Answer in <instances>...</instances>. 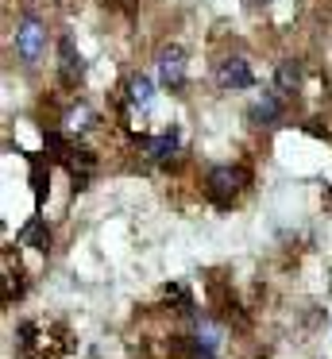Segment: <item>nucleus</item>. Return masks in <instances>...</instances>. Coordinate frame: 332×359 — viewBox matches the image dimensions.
<instances>
[{"mask_svg": "<svg viewBox=\"0 0 332 359\" xmlns=\"http://www.w3.org/2000/svg\"><path fill=\"white\" fill-rule=\"evenodd\" d=\"M20 243H31L35 251H46V243H51V236H46V228H43V217H31V224L20 232Z\"/></svg>", "mask_w": 332, "mask_h": 359, "instance_id": "9d476101", "label": "nucleus"}, {"mask_svg": "<svg viewBox=\"0 0 332 359\" xmlns=\"http://www.w3.org/2000/svg\"><path fill=\"white\" fill-rule=\"evenodd\" d=\"M298 86H301V66L293 62V58H282L278 70H274V93L278 97H290Z\"/></svg>", "mask_w": 332, "mask_h": 359, "instance_id": "6e6552de", "label": "nucleus"}, {"mask_svg": "<svg viewBox=\"0 0 332 359\" xmlns=\"http://www.w3.org/2000/svg\"><path fill=\"white\" fill-rule=\"evenodd\" d=\"M278 116H282V104H278V93H267L263 101H255V109H251V120H255V124H274Z\"/></svg>", "mask_w": 332, "mask_h": 359, "instance_id": "1a4fd4ad", "label": "nucleus"}, {"mask_svg": "<svg viewBox=\"0 0 332 359\" xmlns=\"http://www.w3.org/2000/svg\"><path fill=\"white\" fill-rule=\"evenodd\" d=\"M178 132H162V135H143L139 140V151H143L151 163H166V158H174L178 155Z\"/></svg>", "mask_w": 332, "mask_h": 359, "instance_id": "39448f33", "label": "nucleus"}, {"mask_svg": "<svg viewBox=\"0 0 332 359\" xmlns=\"http://www.w3.org/2000/svg\"><path fill=\"white\" fill-rule=\"evenodd\" d=\"M216 86H220L224 93L251 89V86H255V74H251V66H247V58H239V55L224 58V62L216 66Z\"/></svg>", "mask_w": 332, "mask_h": 359, "instance_id": "7ed1b4c3", "label": "nucleus"}, {"mask_svg": "<svg viewBox=\"0 0 332 359\" xmlns=\"http://www.w3.org/2000/svg\"><path fill=\"white\" fill-rule=\"evenodd\" d=\"M58 55H62V78H66L69 86H77V81L85 78V62H81V55L74 50V39H69V35H62Z\"/></svg>", "mask_w": 332, "mask_h": 359, "instance_id": "0eeeda50", "label": "nucleus"}, {"mask_svg": "<svg viewBox=\"0 0 332 359\" xmlns=\"http://www.w3.org/2000/svg\"><path fill=\"white\" fill-rule=\"evenodd\" d=\"M154 104V81L147 78V74H135V78L128 81V109L131 112H151Z\"/></svg>", "mask_w": 332, "mask_h": 359, "instance_id": "423d86ee", "label": "nucleus"}, {"mask_svg": "<svg viewBox=\"0 0 332 359\" xmlns=\"http://www.w3.org/2000/svg\"><path fill=\"white\" fill-rule=\"evenodd\" d=\"M255 4H270V0H255Z\"/></svg>", "mask_w": 332, "mask_h": 359, "instance_id": "9b49d317", "label": "nucleus"}, {"mask_svg": "<svg viewBox=\"0 0 332 359\" xmlns=\"http://www.w3.org/2000/svg\"><path fill=\"white\" fill-rule=\"evenodd\" d=\"M46 50V27L39 24L35 16H23L20 24H15V55L23 58V62H39Z\"/></svg>", "mask_w": 332, "mask_h": 359, "instance_id": "f03ea898", "label": "nucleus"}, {"mask_svg": "<svg viewBox=\"0 0 332 359\" xmlns=\"http://www.w3.org/2000/svg\"><path fill=\"white\" fill-rule=\"evenodd\" d=\"M154 70H159V81L166 89H182L185 86V55H182V47H162Z\"/></svg>", "mask_w": 332, "mask_h": 359, "instance_id": "20e7f679", "label": "nucleus"}, {"mask_svg": "<svg viewBox=\"0 0 332 359\" xmlns=\"http://www.w3.org/2000/svg\"><path fill=\"white\" fill-rule=\"evenodd\" d=\"M247 186V170L244 166H213L205 178V194L213 197L216 205H232Z\"/></svg>", "mask_w": 332, "mask_h": 359, "instance_id": "f257e3e1", "label": "nucleus"}]
</instances>
